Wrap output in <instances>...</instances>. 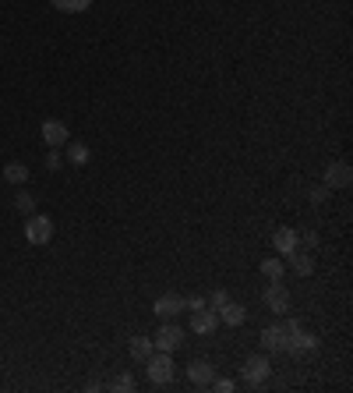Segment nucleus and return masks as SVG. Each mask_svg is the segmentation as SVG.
I'll use <instances>...</instances> for the list:
<instances>
[{
    "label": "nucleus",
    "instance_id": "412c9836",
    "mask_svg": "<svg viewBox=\"0 0 353 393\" xmlns=\"http://www.w3.org/2000/svg\"><path fill=\"white\" fill-rule=\"evenodd\" d=\"M262 273L268 277V280H283V262H279V259H265Z\"/></svg>",
    "mask_w": 353,
    "mask_h": 393
},
{
    "label": "nucleus",
    "instance_id": "1a4fd4ad",
    "mask_svg": "<svg viewBox=\"0 0 353 393\" xmlns=\"http://www.w3.org/2000/svg\"><path fill=\"white\" fill-rule=\"evenodd\" d=\"M43 138H46L50 149H57V146H68L71 135H68V124H64V121H46V124H43Z\"/></svg>",
    "mask_w": 353,
    "mask_h": 393
},
{
    "label": "nucleus",
    "instance_id": "2eb2a0df",
    "mask_svg": "<svg viewBox=\"0 0 353 393\" xmlns=\"http://www.w3.org/2000/svg\"><path fill=\"white\" fill-rule=\"evenodd\" d=\"M216 315H219V319H223L226 326H241V322L248 319V312H244L241 305H233V301H226V305H223V308H219Z\"/></svg>",
    "mask_w": 353,
    "mask_h": 393
},
{
    "label": "nucleus",
    "instance_id": "9b49d317",
    "mask_svg": "<svg viewBox=\"0 0 353 393\" xmlns=\"http://www.w3.org/2000/svg\"><path fill=\"white\" fill-rule=\"evenodd\" d=\"M216 326H219V315L212 308H194L191 312V330L194 333H212Z\"/></svg>",
    "mask_w": 353,
    "mask_h": 393
},
{
    "label": "nucleus",
    "instance_id": "6e6552de",
    "mask_svg": "<svg viewBox=\"0 0 353 393\" xmlns=\"http://www.w3.org/2000/svg\"><path fill=\"white\" fill-rule=\"evenodd\" d=\"M152 312H156L159 319H174V315L187 312V308H184V297H180V295H163V297H156Z\"/></svg>",
    "mask_w": 353,
    "mask_h": 393
},
{
    "label": "nucleus",
    "instance_id": "9d476101",
    "mask_svg": "<svg viewBox=\"0 0 353 393\" xmlns=\"http://www.w3.org/2000/svg\"><path fill=\"white\" fill-rule=\"evenodd\" d=\"M272 245H275V252H279V255H290V252L300 245V234H297L293 227H279V230L272 234Z\"/></svg>",
    "mask_w": 353,
    "mask_h": 393
},
{
    "label": "nucleus",
    "instance_id": "aec40b11",
    "mask_svg": "<svg viewBox=\"0 0 353 393\" xmlns=\"http://www.w3.org/2000/svg\"><path fill=\"white\" fill-rule=\"evenodd\" d=\"M92 0H53V7L57 11H68V14H78V11H85Z\"/></svg>",
    "mask_w": 353,
    "mask_h": 393
},
{
    "label": "nucleus",
    "instance_id": "423d86ee",
    "mask_svg": "<svg viewBox=\"0 0 353 393\" xmlns=\"http://www.w3.org/2000/svg\"><path fill=\"white\" fill-rule=\"evenodd\" d=\"M350 181H353V170L350 163H343V160L325 170V188H350Z\"/></svg>",
    "mask_w": 353,
    "mask_h": 393
},
{
    "label": "nucleus",
    "instance_id": "f8f14e48",
    "mask_svg": "<svg viewBox=\"0 0 353 393\" xmlns=\"http://www.w3.org/2000/svg\"><path fill=\"white\" fill-rule=\"evenodd\" d=\"M315 347H318V337H311V333L300 330L297 337H286V347L283 351L286 354H304V351H315Z\"/></svg>",
    "mask_w": 353,
    "mask_h": 393
},
{
    "label": "nucleus",
    "instance_id": "a211bd4d",
    "mask_svg": "<svg viewBox=\"0 0 353 393\" xmlns=\"http://www.w3.org/2000/svg\"><path fill=\"white\" fill-rule=\"evenodd\" d=\"M25 178H28V170H25L21 163H7V167H4V181H11V185H21Z\"/></svg>",
    "mask_w": 353,
    "mask_h": 393
},
{
    "label": "nucleus",
    "instance_id": "b1692460",
    "mask_svg": "<svg viewBox=\"0 0 353 393\" xmlns=\"http://www.w3.org/2000/svg\"><path fill=\"white\" fill-rule=\"evenodd\" d=\"M279 330H283V337H297L304 326H300L297 319H286V322H279Z\"/></svg>",
    "mask_w": 353,
    "mask_h": 393
},
{
    "label": "nucleus",
    "instance_id": "dca6fc26",
    "mask_svg": "<svg viewBox=\"0 0 353 393\" xmlns=\"http://www.w3.org/2000/svg\"><path fill=\"white\" fill-rule=\"evenodd\" d=\"M152 351H156L152 337H135V340H131V358H135V362H145Z\"/></svg>",
    "mask_w": 353,
    "mask_h": 393
},
{
    "label": "nucleus",
    "instance_id": "4468645a",
    "mask_svg": "<svg viewBox=\"0 0 353 393\" xmlns=\"http://www.w3.org/2000/svg\"><path fill=\"white\" fill-rule=\"evenodd\" d=\"M290 266H293V273H300V277H307L311 270H315V255L311 252H300V245L290 252Z\"/></svg>",
    "mask_w": 353,
    "mask_h": 393
},
{
    "label": "nucleus",
    "instance_id": "4be33fe9",
    "mask_svg": "<svg viewBox=\"0 0 353 393\" xmlns=\"http://www.w3.org/2000/svg\"><path fill=\"white\" fill-rule=\"evenodd\" d=\"M226 301H230V295H226V291L219 287V291H212V295H209V308H212V312H219V308H223Z\"/></svg>",
    "mask_w": 353,
    "mask_h": 393
},
{
    "label": "nucleus",
    "instance_id": "20e7f679",
    "mask_svg": "<svg viewBox=\"0 0 353 393\" xmlns=\"http://www.w3.org/2000/svg\"><path fill=\"white\" fill-rule=\"evenodd\" d=\"M152 344H156V351H176L180 344H184V330L180 326H174V322H167V326H159V333L152 337Z\"/></svg>",
    "mask_w": 353,
    "mask_h": 393
},
{
    "label": "nucleus",
    "instance_id": "393cba45",
    "mask_svg": "<svg viewBox=\"0 0 353 393\" xmlns=\"http://www.w3.org/2000/svg\"><path fill=\"white\" fill-rule=\"evenodd\" d=\"M60 163H64V160H60V153H57V149H50V153H46V170H60Z\"/></svg>",
    "mask_w": 353,
    "mask_h": 393
},
{
    "label": "nucleus",
    "instance_id": "6ab92c4d",
    "mask_svg": "<svg viewBox=\"0 0 353 393\" xmlns=\"http://www.w3.org/2000/svg\"><path fill=\"white\" fill-rule=\"evenodd\" d=\"M14 209L25 213V216H32V213H36V198L28 195V192H18V195H14Z\"/></svg>",
    "mask_w": 353,
    "mask_h": 393
},
{
    "label": "nucleus",
    "instance_id": "0eeeda50",
    "mask_svg": "<svg viewBox=\"0 0 353 393\" xmlns=\"http://www.w3.org/2000/svg\"><path fill=\"white\" fill-rule=\"evenodd\" d=\"M187 379H191V387H209V383L216 379V369H212L205 358H198V362L187 365Z\"/></svg>",
    "mask_w": 353,
    "mask_h": 393
},
{
    "label": "nucleus",
    "instance_id": "5701e85b",
    "mask_svg": "<svg viewBox=\"0 0 353 393\" xmlns=\"http://www.w3.org/2000/svg\"><path fill=\"white\" fill-rule=\"evenodd\" d=\"M110 387H113L117 393H131V390H135V379H131V376H117Z\"/></svg>",
    "mask_w": 353,
    "mask_h": 393
},
{
    "label": "nucleus",
    "instance_id": "f257e3e1",
    "mask_svg": "<svg viewBox=\"0 0 353 393\" xmlns=\"http://www.w3.org/2000/svg\"><path fill=\"white\" fill-rule=\"evenodd\" d=\"M241 376H244V383L248 387H262L265 379L272 376V362H268V354H251L248 362H244V369H241Z\"/></svg>",
    "mask_w": 353,
    "mask_h": 393
},
{
    "label": "nucleus",
    "instance_id": "f03ea898",
    "mask_svg": "<svg viewBox=\"0 0 353 393\" xmlns=\"http://www.w3.org/2000/svg\"><path fill=\"white\" fill-rule=\"evenodd\" d=\"M145 365H149V379H152L156 387H167V383L174 379V362H170L167 351H152V354L145 358Z\"/></svg>",
    "mask_w": 353,
    "mask_h": 393
},
{
    "label": "nucleus",
    "instance_id": "39448f33",
    "mask_svg": "<svg viewBox=\"0 0 353 393\" xmlns=\"http://www.w3.org/2000/svg\"><path fill=\"white\" fill-rule=\"evenodd\" d=\"M265 305H268V312H290V291L279 280H272L265 287Z\"/></svg>",
    "mask_w": 353,
    "mask_h": 393
},
{
    "label": "nucleus",
    "instance_id": "ddd939ff",
    "mask_svg": "<svg viewBox=\"0 0 353 393\" xmlns=\"http://www.w3.org/2000/svg\"><path fill=\"white\" fill-rule=\"evenodd\" d=\"M286 347V337H283V330L279 326H265L262 330V351L265 354H272V351H283Z\"/></svg>",
    "mask_w": 353,
    "mask_h": 393
},
{
    "label": "nucleus",
    "instance_id": "a878e982",
    "mask_svg": "<svg viewBox=\"0 0 353 393\" xmlns=\"http://www.w3.org/2000/svg\"><path fill=\"white\" fill-rule=\"evenodd\" d=\"M329 192H332V188H325V185H322V188H315V192H311V202H325Z\"/></svg>",
    "mask_w": 353,
    "mask_h": 393
},
{
    "label": "nucleus",
    "instance_id": "7ed1b4c3",
    "mask_svg": "<svg viewBox=\"0 0 353 393\" xmlns=\"http://www.w3.org/2000/svg\"><path fill=\"white\" fill-rule=\"evenodd\" d=\"M25 238H28V245H50V238H53V220L32 213L28 223H25Z\"/></svg>",
    "mask_w": 353,
    "mask_h": 393
},
{
    "label": "nucleus",
    "instance_id": "bb28decb",
    "mask_svg": "<svg viewBox=\"0 0 353 393\" xmlns=\"http://www.w3.org/2000/svg\"><path fill=\"white\" fill-rule=\"evenodd\" d=\"M209 387H216V390H223V393H230V390H233V383H230V379H212Z\"/></svg>",
    "mask_w": 353,
    "mask_h": 393
},
{
    "label": "nucleus",
    "instance_id": "f3484780",
    "mask_svg": "<svg viewBox=\"0 0 353 393\" xmlns=\"http://www.w3.org/2000/svg\"><path fill=\"white\" fill-rule=\"evenodd\" d=\"M68 160H71L75 167H85L88 163V146L85 142H71V138H68Z\"/></svg>",
    "mask_w": 353,
    "mask_h": 393
}]
</instances>
